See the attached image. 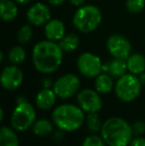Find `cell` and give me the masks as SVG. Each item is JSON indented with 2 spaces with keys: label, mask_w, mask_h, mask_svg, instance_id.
<instances>
[{
  "label": "cell",
  "mask_w": 145,
  "mask_h": 146,
  "mask_svg": "<svg viewBox=\"0 0 145 146\" xmlns=\"http://www.w3.org/2000/svg\"><path fill=\"white\" fill-rule=\"evenodd\" d=\"M63 52L60 45L54 41L47 40L37 43L32 53L34 67L42 74L54 73L63 62Z\"/></svg>",
  "instance_id": "obj_1"
},
{
  "label": "cell",
  "mask_w": 145,
  "mask_h": 146,
  "mask_svg": "<svg viewBox=\"0 0 145 146\" xmlns=\"http://www.w3.org/2000/svg\"><path fill=\"white\" fill-rule=\"evenodd\" d=\"M101 136L109 146H127L133 138V131L125 119L112 116L103 122Z\"/></svg>",
  "instance_id": "obj_2"
},
{
  "label": "cell",
  "mask_w": 145,
  "mask_h": 146,
  "mask_svg": "<svg viewBox=\"0 0 145 146\" xmlns=\"http://www.w3.org/2000/svg\"><path fill=\"white\" fill-rule=\"evenodd\" d=\"M79 106L71 104H64L57 106L52 112L54 124L60 130L66 132L75 131L85 123V116Z\"/></svg>",
  "instance_id": "obj_3"
},
{
  "label": "cell",
  "mask_w": 145,
  "mask_h": 146,
  "mask_svg": "<svg viewBox=\"0 0 145 146\" xmlns=\"http://www.w3.org/2000/svg\"><path fill=\"white\" fill-rule=\"evenodd\" d=\"M103 15L95 5H85L75 11L73 18L75 27L83 33H91L101 25Z\"/></svg>",
  "instance_id": "obj_4"
},
{
  "label": "cell",
  "mask_w": 145,
  "mask_h": 146,
  "mask_svg": "<svg viewBox=\"0 0 145 146\" xmlns=\"http://www.w3.org/2000/svg\"><path fill=\"white\" fill-rule=\"evenodd\" d=\"M141 83L138 77L133 74H125L118 78L114 87V92L119 100L130 102L134 100L141 92Z\"/></svg>",
  "instance_id": "obj_5"
},
{
  "label": "cell",
  "mask_w": 145,
  "mask_h": 146,
  "mask_svg": "<svg viewBox=\"0 0 145 146\" xmlns=\"http://www.w3.org/2000/svg\"><path fill=\"white\" fill-rule=\"evenodd\" d=\"M36 121V110L30 102L17 104L11 115V125L14 130L25 131L33 126Z\"/></svg>",
  "instance_id": "obj_6"
},
{
  "label": "cell",
  "mask_w": 145,
  "mask_h": 146,
  "mask_svg": "<svg viewBox=\"0 0 145 146\" xmlns=\"http://www.w3.org/2000/svg\"><path fill=\"white\" fill-rule=\"evenodd\" d=\"M79 87H81V81L79 77L73 74H67L60 77L55 82L53 85V90L57 96L67 100L75 96L79 92Z\"/></svg>",
  "instance_id": "obj_7"
},
{
  "label": "cell",
  "mask_w": 145,
  "mask_h": 146,
  "mask_svg": "<svg viewBox=\"0 0 145 146\" xmlns=\"http://www.w3.org/2000/svg\"><path fill=\"white\" fill-rule=\"evenodd\" d=\"M77 70L83 76L89 79L97 78L103 71V64L97 55L91 53H83L77 59Z\"/></svg>",
  "instance_id": "obj_8"
},
{
  "label": "cell",
  "mask_w": 145,
  "mask_h": 146,
  "mask_svg": "<svg viewBox=\"0 0 145 146\" xmlns=\"http://www.w3.org/2000/svg\"><path fill=\"white\" fill-rule=\"evenodd\" d=\"M107 48L113 58L126 60L131 55V45L124 36L113 34L107 39Z\"/></svg>",
  "instance_id": "obj_9"
},
{
  "label": "cell",
  "mask_w": 145,
  "mask_h": 146,
  "mask_svg": "<svg viewBox=\"0 0 145 146\" xmlns=\"http://www.w3.org/2000/svg\"><path fill=\"white\" fill-rule=\"evenodd\" d=\"M97 90L85 88L77 94V100L79 106L85 112H99L103 106V102Z\"/></svg>",
  "instance_id": "obj_10"
},
{
  "label": "cell",
  "mask_w": 145,
  "mask_h": 146,
  "mask_svg": "<svg viewBox=\"0 0 145 146\" xmlns=\"http://www.w3.org/2000/svg\"><path fill=\"white\" fill-rule=\"evenodd\" d=\"M23 79V73L19 68L16 66H9L2 71L0 82L3 88L7 90H13L22 85Z\"/></svg>",
  "instance_id": "obj_11"
},
{
  "label": "cell",
  "mask_w": 145,
  "mask_h": 146,
  "mask_svg": "<svg viewBox=\"0 0 145 146\" xmlns=\"http://www.w3.org/2000/svg\"><path fill=\"white\" fill-rule=\"evenodd\" d=\"M51 11L44 3H36L29 8L27 12V19L30 24L34 26H40L50 21Z\"/></svg>",
  "instance_id": "obj_12"
},
{
  "label": "cell",
  "mask_w": 145,
  "mask_h": 146,
  "mask_svg": "<svg viewBox=\"0 0 145 146\" xmlns=\"http://www.w3.org/2000/svg\"><path fill=\"white\" fill-rule=\"evenodd\" d=\"M65 25L61 20H50L45 25V35L50 41H61L65 36Z\"/></svg>",
  "instance_id": "obj_13"
},
{
  "label": "cell",
  "mask_w": 145,
  "mask_h": 146,
  "mask_svg": "<svg viewBox=\"0 0 145 146\" xmlns=\"http://www.w3.org/2000/svg\"><path fill=\"white\" fill-rule=\"evenodd\" d=\"M57 94H55L54 90L51 88H43L42 90L37 94L36 104L38 108L42 110H48L54 106L56 102Z\"/></svg>",
  "instance_id": "obj_14"
},
{
  "label": "cell",
  "mask_w": 145,
  "mask_h": 146,
  "mask_svg": "<svg viewBox=\"0 0 145 146\" xmlns=\"http://www.w3.org/2000/svg\"><path fill=\"white\" fill-rule=\"evenodd\" d=\"M105 69V72L109 74L112 78H120L123 75L126 74L127 71V62L124 59H116L112 60L111 62H109L105 67L103 68V70Z\"/></svg>",
  "instance_id": "obj_15"
},
{
  "label": "cell",
  "mask_w": 145,
  "mask_h": 146,
  "mask_svg": "<svg viewBox=\"0 0 145 146\" xmlns=\"http://www.w3.org/2000/svg\"><path fill=\"white\" fill-rule=\"evenodd\" d=\"M126 62L128 71L133 75H140L145 71V58L141 54H131Z\"/></svg>",
  "instance_id": "obj_16"
},
{
  "label": "cell",
  "mask_w": 145,
  "mask_h": 146,
  "mask_svg": "<svg viewBox=\"0 0 145 146\" xmlns=\"http://www.w3.org/2000/svg\"><path fill=\"white\" fill-rule=\"evenodd\" d=\"M18 14V8L14 0H1L0 15L4 21H11L15 19Z\"/></svg>",
  "instance_id": "obj_17"
},
{
  "label": "cell",
  "mask_w": 145,
  "mask_h": 146,
  "mask_svg": "<svg viewBox=\"0 0 145 146\" xmlns=\"http://www.w3.org/2000/svg\"><path fill=\"white\" fill-rule=\"evenodd\" d=\"M95 90L99 94H107L111 92L113 88V81L109 74L101 73L95 78Z\"/></svg>",
  "instance_id": "obj_18"
},
{
  "label": "cell",
  "mask_w": 145,
  "mask_h": 146,
  "mask_svg": "<svg viewBox=\"0 0 145 146\" xmlns=\"http://www.w3.org/2000/svg\"><path fill=\"white\" fill-rule=\"evenodd\" d=\"M0 146H19L18 136L13 129L2 126L0 129Z\"/></svg>",
  "instance_id": "obj_19"
},
{
  "label": "cell",
  "mask_w": 145,
  "mask_h": 146,
  "mask_svg": "<svg viewBox=\"0 0 145 146\" xmlns=\"http://www.w3.org/2000/svg\"><path fill=\"white\" fill-rule=\"evenodd\" d=\"M32 131L37 136H47L54 131V122L47 119L36 120L32 126Z\"/></svg>",
  "instance_id": "obj_20"
},
{
  "label": "cell",
  "mask_w": 145,
  "mask_h": 146,
  "mask_svg": "<svg viewBox=\"0 0 145 146\" xmlns=\"http://www.w3.org/2000/svg\"><path fill=\"white\" fill-rule=\"evenodd\" d=\"M60 47L64 52H73L79 47V38L75 34H69L64 36V38L59 43Z\"/></svg>",
  "instance_id": "obj_21"
},
{
  "label": "cell",
  "mask_w": 145,
  "mask_h": 146,
  "mask_svg": "<svg viewBox=\"0 0 145 146\" xmlns=\"http://www.w3.org/2000/svg\"><path fill=\"white\" fill-rule=\"evenodd\" d=\"M85 124H87V128L91 131V133H97L101 132V127H103V123L101 122V119L99 117L97 112H91L87 114L85 117Z\"/></svg>",
  "instance_id": "obj_22"
},
{
  "label": "cell",
  "mask_w": 145,
  "mask_h": 146,
  "mask_svg": "<svg viewBox=\"0 0 145 146\" xmlns=\"http://www.w3.org/2000/svg\"><path fill=\"white\" fill-rule=\"evenodd\" d=\"M26 58V53L22 47L16 46L13 47L11 50L8 53V59L14 65H18V64H21L22 62L25 60Z\"/></svg>",
  "instance_id": "obj_23"
},
{
  "label": "cell",
  "mask_w": 145,
  "mask_h": 146,
  "mask_svg": "<svg viewBox=\"0 0 145 146\" xmlns=\"http://www.w3.org/2000/svg\"><path fill=\"white\" fill-rule=\"evenodd\" d=\"M32 35H33V32H32V28L30 27L29 25H24L22 26L19 29L17 33V39L20 43L22 44H25V43H28L32 38Z\"/></svg>",
  "instance_id": "obj_24"
},
{
  "label": "cell",
  "mask_w": 145,
  "mask_h": 146,
  "mask_svg": "<svg viewBox=\"0 0 145 146\" xmlns=\"http://www.w3.org/2000/svg\"><path fill=\"white\" fill-rule=\"evenodd\" d=\"M105 145H107V143L105 142L103 137L99 136L95 133H93V134L85 137V139L83 140L81 146H105Z\"/></svg>",
  "instance_id": "obj_25"
},
{
  "label": "cell",
  "mask_w": 145,
  "mask_h": 146,
  "mask_svg": "<svg viewBox=\"0 0 145 146\" xmlns=\"http://www.w3.org/2000/svg\"><path fill=\"white\" fill-rule=\"evenodd\" d=\"M145 5V0H126V8L131 13L142 11Z\"/></svg>",
  "instance_id": "obj_26"
},
{
  "label": "cell",
  "mask_w": 145,
  "mask_h": 146,
  "mask_svg": "<svg viewBox=\"0 0 145 146\" xmlns=\"http://www.w3.org/2000/svg\"><path fill=\"white\" fill-rule=\"evenodd\" d=\"M131 127L133 134L137 135V136H141L143 133H145V122L143 121H135L131 125Z\"/></svg>",
  "instance_id": "obj_27"
},
{
  "label": "cell",
  "mask_w": 145,
  "mask_h": 146,
  "mask_svg": "<svg viewBox=\"0 0 145 146\" xmlns=\"http://www.w3.org/2000/svg\"><path fill=\"white\" fill-rule=\"evenodd\" d=\"M129 146H145V138L142 136L132 138V140L129 143Z\"/></svg>",
  "instance_id": "obj_28"
},
{
  "label": "cell",
  "mask_w": 145,
  "mask_h": 146,
  "mask_svg": "<svg viewBox=\"0 0 145 146\" xmlns=\"http://www.w3.org/2000/svg\"><path fill=\"white\" fill-rule=\"evenodd\" d=\"M64 1H65V0H48L49 3L52 4V5H54V6L61 5V4L64 3Z\"/></svg>",
  "instance_id": "obj_29"
},
{
  "label": "cell",
  "mask_w": 145,
  "mask_h": 146,
  "mask_svg": "<svg viewBox=\"0 0 145 146\" xmlns=\"http://www.w3.org/2000/svg\"><path fill=\"white\" fill-rule=\"evenodd\" d=\"M69 1L75 6H81L85 3V0H69Z\"/></svg>",
  "instance_id": "obj_30"
},
{
  "label": "cell",
  "mask_w": 145,
  "mask_h": 146,
  "mask_svg": "<svg viewBox=\"0 0 145 146\" xmlns=\"http://www.w3.org/2000/svg\"><path fill=\"white\" fill-rule=\"evenodd\" d=\"M138 79H139L140 83H141L142 86H145V72L141 73L140 75H138Z\"/></svg>",
  "instance_id": "obj_31"
},
{
  "label": "cell",
  "mask_w": 145,
  "mask_h": 146,
  "mask_svg": "<svg viewBox=\"0 0 145 146\" xmlns=\"http://www.w3.org/2000/svg\"><path fill=\"white\" fill-rule=\"evenodd\" d=\"M14 1H16L17 3H20V4H26V3H28L30 0H14Z\"/></svg>",
  "instance_id": "obj_32"
},
{
  "label": "cell",
  "mask_w": 145,
  "mask_h": 146,
  "mask_svg": "<svg viewBox=\"0 0 145 146\" xmlns=\"http://www.w3.org/2000/svg\"><path fill=\"white\" fill-rule=\"evenodd\" d=\"M3 115H4V113H3V108H1V116H0V120H2V119H3Z\"/></svg>",
  "instance_id": "obj_33"
}]
</instances>
